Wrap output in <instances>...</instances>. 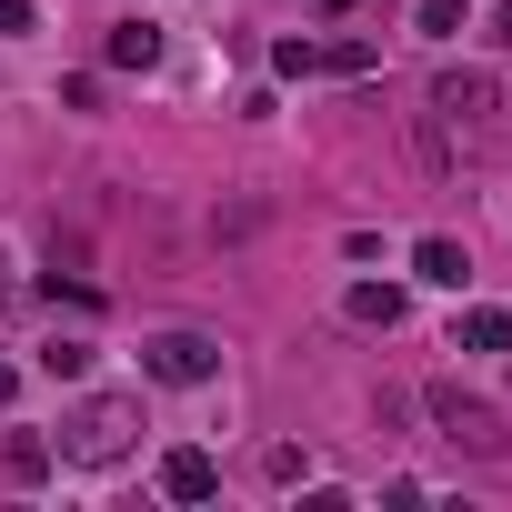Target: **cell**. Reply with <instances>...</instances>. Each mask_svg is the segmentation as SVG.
<instances>
[{
  "label": "cell",
  "instance_id": "1",
  "mask_svg": "<svg viewBox=\"0 0 512 512\" xmlns=\"http://www.w3.org/2000/svg\"><path fill=\"white\" fill-rule=\"evenodd\" d=\"M131 442H141V402H131V392H91V402L61 422V452H71V462H121Z\"/></svg>",
  "mask_w": 512,
  "mask_h": 512
},
{
  "label": "cell",
  "instance_id": "2",
  "mask_svg": "<svg viewBox=\"0 0 512 512\" xmlns=\"http://www.w3.org/2000/svg\"><path fill=\"white\" fill-rule=\"evenodd\" d=\"M141 372L191 392V382H211V372H221V342H201V332H161V342H141Z\"/></svg>",
  "mask_w": 512,
  "mask_h": 512
},
{
  "label": "cell",
  "instance_id": "3",
  "mask_svg": "<svg viewBox=\"0 0 512 512\" xmlns=\"http://www.w3.org/2000/svg\"><path fill=\"white\" fill-rule=\"evenodd\" d=\"M492 101H502V91H492V71H442V81H432V111H442L452 131H482V121H492Z\"/></svg>",
  "mask_w": 512,
  "mask_h": 512
},
{
  "label": "cell",
  "instance_id": "4",
  "mask_svg": "<svg viewBox=\"0 0 512 512\" xmlns=\"http://www.w3.org/2000/svg\"><path fill=\"white\" fill-rule=\"evenodd\" d=\"M432 422H442V442H462V452H502V422H492L482 402H462L452 382H432Z\"/></svg>",
  "mask_w": 512,
  "mask_h": 512
},
{
  "label": "cell",
  "instance_id": "5",
  "mask_svg": "<svg viewBox=\"0 0 512 512\" xmlns=\"http://www.w3.org/2000/svg\"><path fill=\"white\" fill-rule=\"evenodd\" d=\"M161 492H171V502H211V492H221V462H211L201 442H171V452H161Z\"/></svg>",
  "mask_w": 512,
  "mask_h": 512
},
{
  "label": "cell",
  "instance_id": "6",
  "mask_svg": "<svg viewBox=\"0 0 512 512\" xmlns=\"http://www.w3.org/2000/svg\"><path fill=\"white\" fill-rule=\"evenodd\" d=\"M452 352H512V302H472L452 322Z\"/></svg>",
  "mask_w": 512,
  "mask_h": 512
},
{
  "label": "cell",
  "instance_id": "7",
  "mask_svg": "<svg viewBox=\"0 0 512 512\" xmlns=\"http://www.w3.org/2000/svg\"><path fill=\"white\" fill-rule=\"evenodd\" d=\"M342 312H352L362 332H402V282H352Z\"/></svg>",
  "mask_w": 512,
  "mask_h": 512
},
{
  "label": "cell",
  "instance_id": "8",
  "mask_svg": "<svg viewBox=\"0 0 512 512\" xmlns=\"http://www.w3.org/2000/svg\"><path fill=\"white\" fill-rule=\"evenodd\" d=\"M412 272H422V282H442V292H462V282H472L462 241H442V231H432V241H412Z\"/></svg>",
  "mask_w": 512,
  "mask_h": 512
},
{
  "label": "cell",
  "instance_id": "9",
  "mask_svg": "<svg viewBox=\"0 0 512 512\" xmlns=\"http://www.w3.org/2000/svg\"><path fill=\"white\" fill-rule=\"evenodd\" d=\"M101 61H111V71H151V61H161V31H151V21H121V31L101 41Z\"/></svg>",
  "mask_w": 512,
  "mask_h": 512
},
{
  "label": "cell",
  "instance_id": "10",
  "mask_svg": "<svg viewBox=\"0 0 512 512\" xmlns=\"http://www.w3.org/2000/svg\"><path fill=\"white\" fill-rule=\"evenodd\" d=\"M0 462H11V482H41V472H51V442H41V432H11Z\"/></svg>",
  "mask_w": 512,
  "mask_h": 512
},
{
  "label": "cell",
  "instance_id": "11",
  "mask_svg": "<svg viewBox=\"0 0 512 512\" xmlns=\"http://www.w3.org/2000/svg\"><path fill=\"white\" fill-rule=\"evenodd\" d=\"M272 71H282V81H312V71H322V41H272Z\"/></svg>",
  "mask_w": 512,
  "mask_h": 512
},
{
  "label": "cell",
  "instance_id": "12",
  "mask_svg": "<svg viewBox=\"0 0 512 512\" xmlns=\"http://www.w3.org/2000/svg\"><path fill=\"white\" fill-rule=\"evenodd\" d=\"M322 71H332V81H362V71H372V41H322Z\"/></svg>",
  "mask_w": 512,
  "mask_h": 512
},
{
  "label": "cell",
  "instance_id": "13",
  "mask_svg": "<svg viewBox=\"0 0 512 512\" xmlns=\"http://www.w3.org/2000/svg\"><path fill=\"white\" fill-rule=\"evenodd\" d=\"M41 372H51V382H81V372H91V342H41Z\"/></svg>",
  "mask_w": 512,
  "mask_h": 512
},
{
  "label": "cell",
  "instance_id": "14",
  "mask_svg": "<svg viewBox=\"0 0 512 512\" xmlns=\"http://www.w3.org/2000/svg\"><path fill=\"white\" fill-rule=\"evenodd\" d=\"M412 31H432V41H452V31H462V0H422V11H412Z\"/></svg>",
  "mask_w": 512,
  "mask_h": 512
},
{
  "label": "cell",
  "instance_id": "15",
  "mask_svg": "<svg viewBox=\"0 0 512 512\" xmlns=\"http://www.w3.org/2000/svg\"><path fill=\"white\" fill-rule=\"evenodd\" d=\"M11 31H31V0H0V41H11Z\"/></svg>",
  "mask_w": 512,
  "mask_h": 512
},
{
  "label": "cell",
  "instance_id": "16",
  "mask_svg": "<svg viewBox=\"0 0 512 512\" xmlns=\"http://www.w3.org/2000/svg\"><path fill=\"white\" fill-rule=\"evenodd\" d=\"M11 392H21V372H11V362H0V412H11Z\"/></svg>",
  "mask_w": 512,
  "mask_h": 512
},
{
  "label": "cell",
  "instance_id": "17",
  "mask_svg": "<svg viewBox=\"0 0 512 512\" xmlns=\"http://www.w3.org/2000/svg\"><path fill=\"white\" fill-rule=\"evenodd\" d=\"M492 41H512V0H502V11H492Z\"/></svg>",
  "mask_w": 512,
  "mask_h": 512
},
{
  "label": "cell",
  "instance_id": "18",
  "mask_svg": "<svg viewBox=\"0 0 512 512\" xmlns=\"http://www.w3.org/2000/svg\"><path fill=\"white\" fill-rule=\"evenodd\" d=\"M11 302H21V282H11V272H0V312H11Z\"/></svg>",
  "mask_w": 512,
  "mask_h": 512
},
{
  "label": "cell",
  "instance_id": "19",
  "mask_svg": "<svg viewBox=\"0 0 512 512\" xmlns=\"http://www.w3.org/2000/svg\"><path fill=\"white\" fill-rule=\"evenodd\" d=\"M322 11H362V0H322Z\"/></svg>",
  "mask_w": 512,
  "mask_h": 512
}]
</instances>
